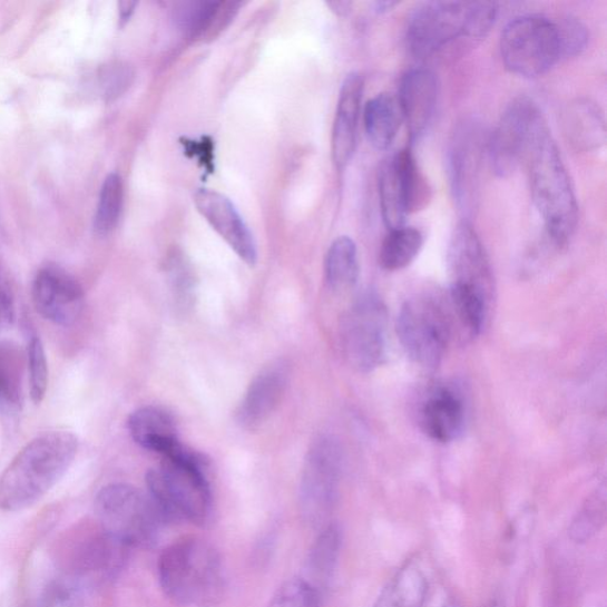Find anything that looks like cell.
Here are the masks:
<instances>
[{"label":"cell","mask_w":607,"mask_h":607,"mask_svg":"<svg viewBox=\"0 0 607 607\" xmlns=\"http://www.w3.org/2000/svg\"><path fill=\"white\" fill-rule=\"evenodd\" d=\"M78 449V438L67 431L32 439L0 477V509L21 511L42 500L68 471Z\"/></svg>","instance_id":"6da1fadb"},{"label":"cell","mask_w":607,"mask_h":607,"mask_svg":"<svg viewBox=\"0 0 607 607\" xmlns=\"http://www.w3.org/2000/svg\"><path fill=\"white\" fill-rule=\"evenodd\" d=\"M530 193L549 241L564 247L578 225V204L558 146L544 124L527 156Z\"/></svg>","instance_id":"7a4b0ae2"},{"label":"cell","mask_w":607,"mask_h":607,"mask_svg":"<svg viewBox=\"0 0 607 607\" xmlns=\"http://www.w3.org/2000/svg\"><path fill=\"white\" fill-rule=\"evenodd\" d=\"M161 458L160 467L146 474L147 495L165 521L204 525L212 509L204 458L183 444Z\"/></svg>","instance_id":"3957f363"},{"label":"cell","mask_w":607,"mask_h":607,"mask_svg":"<svg viewBox=\"0 0 607 607\" xmlns=\"http://www.w3.org/2000/svg\"><path fill=\"white\" fill-rule=\"evenodd\" d=\"M165 595L184 606L215 605L225 591L223 560L208 542L187 538L165 549L158 562Z\"/></svg>","instance_id":"277c9868"},{"label":"cell","mask_w":607,"mask_h":607,"mask_svg":"<svg viewBox=\"0 0 607 607\" xmlns=\"http://www.w3.org/2000/svg\"><path fill=\"white\" fill-rule=\"evenodd\" d=\"M499 6L492 2H428L410 16L408 47L419 60L434 57L462 37L481 40L498 18Z\"/></svg>","instance_id":"5b68a950"},{"label":"cell","mask_w":607,"mask_h":607,"mask_svg":"<svg viewBox=\"0 0 607 607\" xmlns=\"http://www.w3.org/2000/svg\"><path fill=\"white\" fill-rule=\"evenodd\" d=\"M96 515L99 527L128 549L153 546L167 522L149 495L123 483L99 491Z\"/></svg>","instance_id":"8992f818"},{"label":"cell","mask_w":607,"mask_h":607,"mask_svg":"<svg viewBox=\"0 0 607 607\" xmlns=\"http://www.w3.org/2000/svg\"><path fill=\"white\" fill-rule=\"evenodd\" d=\"M500 48L506 68L527 79L544 76L562 59L557 23L542 14L513 18L502 32Z\"/></svg>","instance_id":"52a82bcc"},{"label":"cell","mask_w":607,"mask_h":607,"mask_svg":"<svg viewBox=\"0 0 607 607\" xmlns=\"http://www.w3.org/2000/svg\"><path fill=\"white\" fill-rule=\"evenodd\" d=\"M389 312L375 292H365L342 319L343 354L355 370L370 373L388 356Z\"/></svg>","instance_id":"ba28073f"},{"label":"cell","mask_w":607,"mask_h":607,"mask_svg":"<svg viewBox=\"0 0 607 607\" xmlns=\"http://www.w3.org/2000/svg\"><path fill=\"white\" fill-rule=\"evenodd\" d=\"M488 138L481 123H458L448 149V169L452 197L459 212L470 217L481 195V180Z\"/></svg>","instance_id":"9c48e42d"},{"label":"cell","mask_w":607,"mask_h":607,"mask_svg":"<svg viewBox=\"0 0 607 607\" xmlns=\"http://www.w3.org/2000/svg\"><path fill=\"white\" fill-rule=\"evenodd\" d=\"M342 450L337 440L324 435L307 451L301 478L300 505L304 521L320 527L333 510L340 487Z\"/></svg>","instance_id":"30bf717a"},{"label":"cell","mask_w":607,"mask_h":607,"mask_svg":"<svg viewBox=\"0 0 607 607\" xmlns=\"http://www.w3.org/2000/svg\"><path fill=\"white\" fill-rule=\"evenodd\" d=\"M396 333L404 352L415 363L435 368L443 360L449 344V319L433 300L417 297L402 305Z\"/></svg>","instance_id":"8fae6325"},{"label":"cell","mask_w":607,"mask_h":607,"mask_svg":"<svg viewBox=\"0 0 607 607\" xmlns=\"http://www.w3.org/2000/svg\"><path fill=\"white\" fill-rule=\"evenodd\" d=\"M544 124L541 110L531 99L519 97L508 105L488 138L487 154L496 175L508 177L519 169Z\"/></svg>","instance_id":"7c38bea8"},{"label":"cell","mask_w":607,"mask_h":607,"mask_svg":"<svg viewBox=\"0 0 607 607\" xmlns=\"http://www.w3.org/2000/svg\"><path fill=\"white\" fill-rule=\"evenodd\" d=\"M32 302L47 321L69 326L81 316L85 292L79 282L58 266L37 272L32 284Z\"/></svg>","instance_id":"4fadbf2b"},{"label":"cell","mask_w":607,"mask_h":607,"mask_svg":"<svg viewBox=\"0 0 607 607\" xmlns=\"http://www.w3.org/2000/svg\"><path fill=\"white\" fill-rule=\"evenodd\" d=\"M451 284L470 287L486 294L492 293V271L480 236L464 219L453 229L448 251Z\"/></svg>","instance_id":"5bb4252c"},{"label":"cell","mask_w":607,"mask_h":607,"mask_svg":"<svg viewBox=\"0 0 607 607\" xmlns=\"http://www.w3.org/2000/svg\"><path fill=\"white\" fill-rule=\"evenodd\" d=\"M194 204L198 213L236 255L247 265L254 266L257 251L253 234L232 200L215 190L199 189L194 195Z\"/></svg>","instance_id":"9a60e30c"},{"label":"cell","mask_w":607,"mask_h":607,"mask_svg":"<svg viewBox=\"0 0 607 607\" xmlns=\"http://www.w3.org/2000/svg\"><path fill=\"white\" fill-rule=\"evenodd\" d=\"M439 98L435 74L428 68H412L404 72L399 88V106L407 123L410 145L424 137L433 123Z\"/></svg>","instance_id":"2e32d148"},{"label":"cell","mask_w":607,"mask_h":607,"mask_svg":"<svg viewBox=\"0 0 607 607\" xmlns=\"http://www.w3.org/2000/svg\"><path fill=\"white\" fill-rule=\"evenodd\" d=\"M288 382L287 365L272 362L257 374L238 407L236 419L244 429H260L278 409Z\"/></svg>","instance_id":"e0dca14e"},{"label":"cell","mask_w":607,"mask_h":607,"mask_svg":"<svg viewBox=\"0 0 607 607\" xmlns=\"http://www.w3.org/2000/svg\"><path fill=\"white\" fill-rule=\"evenodd\" d=\"M363 91L364 79L361 74H347L340 90L331 137V154L340 172L347 167L356 151Z\"/></svg>","instance_id":"ac0fdd59"},{"label":"cell","mask_w":607,"mask_h":607,"mask_svg":"<svg viewBox=\"0 0 607 607\" xmlns=\"http://www.w3.org/2000/svg\"><path fill=\"white\" fill-rule=\"evenodd\" d=\"M70 550L74 574L81 576L114 577L124 566L128 549L109 537L99 526L77 538Z\"/></svg>","instance_id":"d6986e66"},{"label":"cell","mask_w":607,"mask_h":607,"mask_svg":"<svg viewBox=\"0 0 607 607\" xmlns=\"http://www.w3.org/2000/svg\"><path fill=\"white\" fill-rule=\"evenodd\" d=\"M467 410L461 394L441 388L425 400L420 411L421 428L439 443H451L466 428Z\"/></svg>","instance_id":"ffe728a7"},{"label":"cell","mask_w":607,"mask_h":607,"mask_svg":"<svg viewBox=\"0 0 607 607\" xmlns=\"http://www.w3.org/2000/svg\"><path fill=\"white\" fill-rule=\"evenodd\" d=\"M127 428L139 447L161 456L180 444L175 418L160 408L138 409L128 418Z\"/></svg>","instance_id":"44dd1931"},{"label":"cell","mask_w":607,"mask_h":607,"mask_svg":"<svg viewBox=\"0 0 607 607\" xmlns=\"http://www.w3.org/2000/svg\"><path fill=\"white\" fill-rule=\"evenodd\" d=\"M238 6L241 4L195 0L177 4L174 18L179 30L193 39L215 36L217 30H223L233 20Z\"/></svg>","instance_id":"7402d4cb"},{"label":"cell","mask_w":607,"mask_h":607,"mask_svg":"<svg viewBox=\"0 0 607 607\" xmlns=\"http://www.w3.org/2000/svg\"><path fill=\"white\" fill-rule=\"evenodd\" d=\"M566 137L580 151H593L605 144L606 128L600 107L586 99L568 105L562 116Z\"/></svg>","instance_id":"603a6c76"},{"label":"cell","mask_w":607,"mask_h":607,"mask_svg":"<svg viewBox=\"0 0 607 607\" xmlns=\"http://www.w3.org/2000/svg\"><path fill=\"white\" fill-rule=\"evenodd\" d=\"M363 121L368 140L376 150H388L403 121L398 98L381 94L365 104Z\"/></svg>","instance_id":"cb8c5ba5"},{"label":"cell","mask_w":607,"mask_h":607,"mask_svg":"<svg viewBox=\"0 0 607 607\" xmlns=\"http://www.w3.org/2000/svg\"><path fill=\"white\" fill-rule=\"evenodd\" d=\"M342 546V531L337 525H329L309 550L304 580L322 595L333 578Z\"/></svg>","instance_id":"d4e9b609"},{"label":"cell","mask_w":607,"mask_h":607,"mask_svg":"<svg viewBox=\"0 0 607 607\" xmlns=\"http://www.w3.org/2000/svg\"><path fill=\"white\" fill-rule=\"evenodd\" d=\"M429 580L414 564L404 565L384 586L373 607H424Z\"/></svg>","instance_id":"484cf974"},{"label":"cell","mask_w":607,"mask_h":607,"mask_svg":"<svg viewBox=\"0 0 607 607\" xmlns=\"http://www.w3.org/2000/svg\"><path fill=\"white\" fill-rule=\"evenodd\" d=\"M360 275L358 247L353 238L340 236L331 244L325 257V278L330 288L343 292L353 288Z\"/></svg>","instance_id":"4316f807"},{"label":"cell","mask_w":607,"mask_h":607,"mask_svg":"<svg viewBox=\"0 0 607 607\" xmlns=\"http://www.w3.org/2000/svg\"><path fill=\"white\" fill-rule=\"evenodd\" d=\"M380 207L383 223L389 231L403 227L410 215L393 156L381 164L378 177Z\"/></svg>","instance_id":"83f0119b"},{"label":"cell","mask_w":607,"mask_h":607,"mask_svg":"<svg viewBox=\"0 0 607 607\" xmlns=\"http://www.w3.org/2000/svg\"><path fill=\"white\" fill-rule=\"evenodd\" d=\"M23 354L17 345L0 342V410L21 411L23 403Z\"/></svg>","instance_id":"f1b7e54d"},{"label":"cell","mask_w":607,"mask_h":607,"mask_svg":"<svg viewBox=\"0 0 607 607\" xmlns=\"http://www.w3.org/2000/svg\"><path fill=\"white\" fill-rule=\"evenodd\" d=\"M393 158L399 172L409 214L427 208L432 198V189L429 179L419 168L412 146L408 145L404 149L393 155Z\"/></svg>","instance_id":"f546056e"},{"label":"cell","mask_w":607,"mask_h":607,"mask_svg":"<svg viewBox=\"0 0 607 607\" xmlns=\"http://www.w3.org/2000/svg\"><path fill=\"white\" fill-rule=\"evenodd\" d=\"M424 245V235L413 227L390 231L380 252V264L384 270L399 271L415 260Z\"/></svg>","instance_id":"4dcf8cb0"},{"label":"cell","mask_w":607,"mask_h":607,"mask_svg":"<svg viewBox=\"0 0 607 607\" xmlns=\"http://www.w3.org/2000/svg\"><path fill=\"white\" fill-rule=\"evenodd\" d=\"M451 300L470 334L480 335L486 325L490 298L480 291L451 284Z\"/></svg>","instance_id":"1f68e13d"},{"label":"cell","mask_w":607,"mask_h":607,"mask_svg":"<svg viewBox=\"0 0 607 607\" xmlns=\"http://www.w3.org/2000/svg\"><path fill=\"white\" fill-rule=\"evenodd\" d=\"M124 186L118 174L106 177L99 196L95 228L98 234L107 235L117 225L123 209Z\"/></svg>","instance_id":"d6a6232c"},{"label":"cell","mask_w":607,"mask_h":607,"mask_svg":"<svg viewBox=\"0 0 607 607\" xmlns=\"http://www.w3.org/2000/svg\"><path fill=\"white\" fill-rule=\"evenodd\" d=\"M322 596L303 578H292L278 588L268 607H321Z\"/></svg>","instance_id":"836d02e7"},{"label":"cell","mask_w":607,"mask_h":607,"mask_svg":"<svg viewBox=\"0 0 607 607\" xmlns=\"http://www.w3.org/2000/svg\"><path fill=\"white\" fill-rule=\"evenodd\" d=\"M27 364L30 396L33 403L39 404L45 400L49 380L45 345L39 336L30 339L27 351Z\"/></svg>","instance_id":"e575fe53"},{"label":"cell","mask_w":607,"mask_h":607,"mask_svg":"<svg viewBox=\"0 0 607 607\" xmlns=\"http://www.w3.org/2000/svg\"><path fill=\"white\" fill-rule=\"evenodd\" d=\"M605 500L594 498L578 513L577 519L569 528V537L578 544L594 538L605 523Z\"/></svg>","instance_id":"d590c367"},{"label":"cell","mask_w":607,"mask_h":607,"mask_svg":"<svg viewBox=\"0 0 607 607\" xmlns=\"http://www.w3.org/2000/svg\"><path fill=\"white\" fill-rule=\"evenodd\" d=\"M168 277L177 305L183 310L190 309L195 300L196 281L189 265L182 257H174L168 266Z\"/></svg>","instance_id":"8d00e7d4"},{"label":"cell","mask_w":607,"mask_h":607,"mask_svg":"<svg viewBox=\"0 0 607 607\" xmlns=\"http://www.w3.org/2000/svg\"><path fill=\"white\" fill-rule=\"evenodd\" d=\"M559 32L561 58L577 57L587 46L588 31L586 27L572 16H565L556 21Z\"/></svg>","instance_id":"74e56055"},{"label":"cell","mask_w":607,"mask_h":607,"mask_svg":"<svg viewBox=\"0 0 607 607\" xmlns=\"http://www.w3.org/2000/svg\"><path fill=\"white\" fill-rule=\"evenodd\" d=\"M135 79L134 69L121 62L110 63L100 71V88L107 100L119 98L130 88Z\"/></svg>","instance_id":"f35d334b"},{"label":"cell","mask_w":607,"mask_h":607,"mask_svg":"<svg viewBox=\"0 0 607 607\" xmlns=\"http://www.w3.org/2000/svg\"><path fill=\"white\" fill-rule=\"evenodd\" d=\"M39 607H84L81 588L71 580L50 584Z\"/></svg>","instance_id":"ab89813d"},{"label":"cell","mask_w":607,"mask_h":607,"mask_svg":"<svg viewBox=\"0 0 607 607\" xmlns=\"http://www.w3.org/2000/svg\"><path fill=\"white\" fill-rule=\"evenodd\" d=\"M182 145L184 147V153L190 158H196L199 167L204 168L209 174L215 170V149L212 138L202 137L198 140L183 139Z\"/></svg>","instance_id":"60d3db41"},{"label":"cell","mask_w":607,"mask_h":607,"mask_svg":"<svg viewBox=\"0 0 607 607\" xmlns=\"http://www.w3.org/2000/svg\"><path fill=\"white\" fill-rule=\"evenodd\" d=\"M16 317V305L12 288L0 272V329L10 326Z\"/></svg>","instance_id":"b9f144b4"},{"label":"cell","mask_w":607,"mask_h":607,"mask_svg":"<svg viewBox=\"0 0 607 607\" xmlns=\"http://www.w3.org/2000/svg\"><path fill=\"white\" fill-rule=\"evenodd\" d=\"M136 7H137L136 2L119 3V21L121 26H125L128 21L131 20V17L135 13Z\"/></svg>","instance_id":"7bdbcfd3"},{"label":"cell","mask_w":607,"mask_h":607,"mask_svg":"<svg viewBox=\"0 0 607 607\" xmlns=\"http://www.w3.org/2000/svg\"><path fill=\"white\" fill-rule=\"evenodd\" d=\"M327 7L339 16H347L352 12L353 3L351 2H331Z\"/></svg>","instance_id":"ee69618b"},{"label":"cell","mask_w":607,"mask_h":607,"mask_svg":"<svg viewBox=\"0 0 607 607\" xmlns=\"http://www.w3.org/2000/svg\"><path fill=\"white\" fill-rule=\"evenodd\" d=\"M395 6H398L396 2H378L375 3V9L378 12H388L391 11Z\"/></svg>","instance_id":"f6af8a7d"},{"label":"cell","mask_w":607,"mask_h":607,"mask_svg":"<svg viewBox=\"0 0 607 607\" xmlns=\"http://www.w3.org/2000/svg\"><path fill=\"white\" fill-rule=\"evenodd\" d=\"M484 607H505L502 601L498 598L491 599Z\"/></svg>","instance_id":"bcb514c9"},{"label":"cell","mask_w":607,"mask_h":607,"mask_svg":"<svg viewBox=\"0 0 607 607\" xmlns=\"http://www.w3.org/2000/svg\"><path fill=\"white\" fill-rule=\"evenodd\" d=\"M443 607H463V606L459 604L457 600H451L447 603Z\"/></svg>","instance_id":"7dc6e473"}]
</instances>
